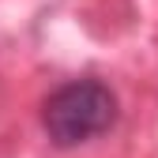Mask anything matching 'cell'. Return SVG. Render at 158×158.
<instances>
[{
    "label": "cell",
    "mask_w": 158,
    "mask_h": 158,
    "mask_svg": "<svg viewBox=\"0 0 158 158\" xmlns=\"http://www.w3.org/2000/svg\"><path fill=\"white\" fill-rule=\"evenodd\" d=\"M117 117V98L102 79H72L42 106V128L53 147H83L98 139Z\"/></svg>",
    "instance_id": "1"
}]
</instances>
